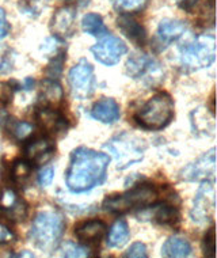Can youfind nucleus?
Here are the masks:
<instances>
[{"label": "nucleus", "instance_id": "nucleus-1", "mask_svg": "<svg viewBox=\"0 0 217 258\" xmlns=\"http://www.w3.org/2000/svg\"><path fill=\"white\" fill-rule=\"evenodd\" d=\"M110 156L87 147H79L71 154L69 167L66 170V187L72 193H86L106 178Z\"/></svg>", "mask_w": 217, "mask_h": 258}, {"label": "nucleus", "instance_id": "nucleus-2", "mask_svg": "<svg viewBox=\"0 0 217 258\" xmlns=\"http://www.w3.org/2000/svg\"><path fill=\"white\" fill-rule=\"evenodd\" d=\"M65 231V219L57 211L46 209L38 212L33 222L29 238L45 253H53L57 249Z\"/></svg>", "mask_w": 217, "mask_h": 258}, {"label": "nucleus", "instance_id": "nucleus-3", "mask_svg": "<svg viewBox=\"0 0 217 258\" xmlns=\"http://www.w3.org/2000/svg\"><path fill=\"white\" fill-rule=\"evenodd\" d=\"M159 201V190L152 183H138L118 196L107 197L103 208L113 214H125L133 209H146Z\"/></svg>", "mask_w": 217, "mask_h": 258}, {"label": "nucleus", "instance_id": "nucleus-4", "mask_svg": "<svg viewBox=\"0 0 217 258\" xmlns=\"http://www.w3.org/2000/svg\"><path fill=\"white\" fill-rule=\"evenodd\" d=\"M174 117V101L169 94L154 95L134 114L137 124L148 131H160L170 124Z\"/></svg>", "mask_w": 217, "mask_h": 258}, {"label": "nucleus", "instance_id": "nucleus-5", "mask_svg": "<svg viewBox=\"0 0 217 258\" xmlns=\"http://www.w3.org/2000/svg\"><path fill=\"white\" fill-rule=\"evenodd\" d=\"M179 58L182 66L190 71L209 67L216 60L214 37H191L179 48Z\"/></svg>", "mask_w": 217, "mask_h": 258}, {"label": "nucleus", "instance_id": "nucleus-6", "mask_svg": "<svg viewBox=\"0 0 217 258\" xmlns=\"http://www.w3.org/2000/svg\"><path fill=\"white\" fill-rule=\"evenodd\" d=\"M103 148L114 158L117 169L125 170L129 166L141 162L146 151V144L136 136L124 132L110 139Z\"/></svg>", "mask_w": 217, "mask_h": 258}, {"label": "nucleus", "instance_id": "nucleus-7", "mask_svg": "<svg viewBox=\"0 0 217 258\" xmlns=\"http://www.w3.org/2000/svg\"><path fill=\"white\" fill-rule=\"evenodd\" d=\"M68 82L71 87L72 95L76 99L90 98L95 91L97 80L94 75V68L86 58H82L78 64L71 68L68 74Z\"/></svg>", "mask_w": 217, "mask_h": 258}, {"label": "nucleus", "instance_id": "nucleus-8", "mask_svg": "<svg viewBox=\"0 0 217 258\" xmlns=\"http://www.w3.org/2000/svg\"><path fill=\"white\" fill-rule=\"evenodd\" d=\"M216 208V193L214 186L208 179L201 183L197 195H195L193 209H191L190 216L193 222L197 224H204L212 219Z\"/></svg>", "mask_w": 217, "mask_h": 258}, {"label": "nucleus", "instance_id": "nucleus-9", "mask_svg": "<svg viewBox=\"0 0 217 258\" xmlns=\"http://www.w3.org/2000/svg\"><path fill=\"white\" fill-rule=\"evenodd\" d=\"M126 52H128V48L124 41L110 34H106L102 40L91 48V53L94 54V57L101 64H105L109 67L115 66Z\"/></svg>", "mask_w": 217, "mask_h": 258}, {"label": "nucleus", "instance_id": "nucleus-10", "mask_svg": "<svg viewBox=\"0 0 217 258\" xmlns=\"http://www.w3.org/2000/svg\"><path fill=\"white\" fill-rule=\"evenodd\" d=\"M216 175V155L214 148H212L208 154H205L202 158L195 160L182 170L181 179L183 181H206L213 179Z\"/></svg>", "mask_w": 217, "mask_h": 258}, {"label": "nucleus", "instance_id": "nucleus-11", "mask_svg": "<svg viewBox=\"0 0 217 258\" xmlns=\"http://www.w3.org/2000/svg\"><path fill=\"white\" fill-rule=\"evenodd\" d=\"M36 121L38 126L49 135H58L68 129V121L57 107L41 106L36 111Z\"/></svg>", "mask_w": 217, "mask_h": 258}, {"label": "nucleus", "instance_id": "nucleus-12", "mask_svg": "<svg viewBox=\"0 0 217 258\" xmlns=\"http://www.w3.org/2000/svg\"><path fill=\"white\" fill-rule=\"evenodd\" d=\"M54 143L49 138H37L31 139L25 144L23 154L25 159L30 165L38 166L42 165L45 162H48L54 154Z\"/></svg>", "mask_w": 217, "mask_h": 258}, {"label": "nucleus", "instance_id": "nucleus-13", "mask_svg": "<svg viewBox=\"0 0 217 258\" xmlns=\"http://www.w3.org/2000/svg\"><path fill=\"white\" fill-rule=\"evenodd\" d=\"M179 7L194 17L199 25L214 26V0H181Z\"/></svg>", "mask_w": 217, "mask_h": 258}, {"label": "nucleus", "instance_id": "nucleus-14", "mask_svg": "<svg viewBox=\"0 0 217 258\" xmlns=\"http://www.w3.org/2000/svg\"><path fill=\"white\" fill-rule=\"evenodd\" d=\"M0 211L13 220H23L27 215V205L13 187L5 186L0 191Z\"/></svg>", "mask_w": 217, "mask_h": 258}, {"label": "nucleus", "instance_id": "nucleus-15", "mask_svg": "<svg viewBox=\"0 0 217 258\" xmlns=\"http://www.w3.org/2000/svg\"><path fill=\"white\" fill-rule=\"evenodd\" d=\"M126 72L134 79H148L160 72V64L148 54H133L126 62Z\"/></svg>", "mask_w": 217, "mask_h": 258}, {"label": "nucleus", "instance_id": "nucleus-16", "mask_svg": "<svg viewBox=\"0 0 217 258\" xmlns=\"http://www.w3.org/2000/svg\"><path fill=\"white\" fill-rule=\"evenodd\" d=\"M75 10L72 7H61L54 13L50 22V30L57 38L71 37L75 33Z\"/></svg>", "mask_w": 217, "mask_h": 258}, {"label": "nucleus", "instance_id": "nucleus-17", "mask_svg": "<svg viewBox=\"0 0 217 258\" xmlns=\"http://www.w3.org/2000/svg\"><path fill=\"white\" fill-rule=\"evenodd\" d=\"M106 224L102 220H87L75 227L76 238L86 245H97L106 235Z\"/></svg>", "mask_w": 217, "mask_h": 258}, {"label": "nucleus", "instance_id": "nucleus-18", "mask_svg": "<svg viewBox=\"0 0 217 258\" xmlns=\"http://www.w3.org/2000/svg\"><path fill=\"white\" fill-rule=\"evenodd\" d=\"M117 26L122 31L125 37H128L133 44L137 46H144L147 42V31L141 23L130 17L129 14H121L117 18Z\"/></svg>", "mask_w": 217, "mask_h": 258}, {"label": "nucleus", "instance_id": "nucleus-19", "mask_svg": "<svg viewBox=\"0 0 217 258\" xmlns=\"http://www.w3.org/2000/svg\"><path fill=\"white\" fill-rule=\"evenodd\" d=\"M120 106L113 98H102L91 109V117L103 124H114L120 120Z\"/></svg>", "mask_w": 217, "mask_h": 258}, {"label": "nucleus", "instance_id": "nucleus-20", "mask_svg": "<svg viewBox=\"0 0 217 258\" xmlns=\"http://www.w3.org/2000/svg\"><path fill=\"white\" fill-rule=\"evenodd\" d=\"M64 99V91L61 85L56 79H45L41 85L40 102L42 106L57 107L62 103Z\"/></svg>", "mask_w": 217, "mask_h": 258}, {"label": "nucleus", "instance_id": "nucleus-21", "mask_svg": "<svg viewBox=\"0 0 217 258\" xmlns=\"http://www.w3.org/2000/svg\"><path fill=\"white\" fill-rule=\"evenodd\" d=\"M186 31V25L182 21L177 19H163L160 21L158 27V38L164 46H167L171 42H175L181 38Z\"/></svg>", "mask_w": 217, "mask_h": 258}, {"label": "nucleus", "instance_id": "nucleus-22", "mask_svg": "<svg viewBox=\"0 0 217 258\" xmlns=\"http://www.w3.org/2000/svg\"><path fill=\"white\" fill-rule=\"evenodd\" d=\"M191 254L190 242L181 236H170L162 247V255L169 258H183Z\"/></svg>", "mask_w": 217, "mask_h": 258}, {"label": "nucleus", "instance_id": "nucleus-23", "mask_svg": "<svg viewBox=\"0 0 217 258\" xmlns=\"http://www.w3.org/2000/svg\"><path fill=\"white\" fill-rule=\"evenodd\" d=\"M130 232H129L128 223L124 219H118L111 226L109 235H107V246L109 247H122L129 240Z\"/></svg>", "mask_w": 217, "mask_h": 258}, {"label": "nucleus", "instance_id": "nucleus-24", "mask_svg": "<svg viewBox=\"0 0 217 258\" xmlns=\"http://www.w3.org/2000/svg\"><path fill=\"white\" fill-rule=\"evenodd\" d=\"M82 29L85 33L94 37H103L109 33L107 27L103 23L102 17L95 13L86 14L82 19Z\"/></svg>", "mask_w": 217, "mask_h": 258}, {"label": "nucleus", "instance_id": "nucleus-25", "mask_svg": "<svg viewBox=\"0 0 217 258\" xmlns=\"http://www.w3.org/2000/svg\"><path fill=\"white\" fill-rule=\"evenodd\" d=\"M33 165H30L26 159H17L10 169V175L15 185L25 186L31 177Z\"/></svg>", "mask_w": 217, "mask_h": 258}, {"label": "nucleus", "instance_id": "nucleus-26", "mask_svg": "<svg viewBox=\"0 0 217 258\" xmlns=\"http://www.w3.org/2000/svg\"><path fill=\"white\" fill-rule=\"evenodd\" d=\"M7 131L15 140L22 142L33 134V125L26 122V121L9 120L7 121Z\"/></svg>", "mask_w": 217, "mask_h": 258}, {"label": "nucleus", "instance_id": "nucleus-27", "mask_svg": "<svg viewBox=\"0 0 217 258\" xmlns=\"http://www.w3.org/2000/svg\"><path fill=\"white\" fill-rule=\"evenodd\" d=\"M117 11L122 14L141 13L147 9L150 0H110Z\"/></svg>", "mask_w": 217, "mask_h": 258}, {"label": "nucleus", "instance_id": "nucleus-28", "mask_svg": "<svg viewBox=\"0 0 217 258\" xmlns=\"http://www.w3.org/2000/svg\"><path fill=\"white\" fill-rule=\"evenodd\" d=\"M155 220L163 226H175L179 222V214L175 207L163 205L156 211Z\"/></svg>", "mask_w": 217, "mask_h": 258}, {"label": "nucleus", "instance_id": "nucleus-29", "mask_svg": "<svg viewBox=\"0 0 217 258\" xmlns=\"http://www.w3.org/2000/svg\"><path fill=\"white\" fill-rule=\"evenodd\" d=\"M62 255L66 258H86L91 257V253L85 246L76 245L74 242H66L62 247Z\"/></svg>", "mask_w": 217, "mask_h": 258}, {"label": "nucleus", "instance_id": "nucleus-30", "mask_svg": "<svg viewBox=\"0 0 217 258\" xmlns=\"http://www.w3.org/2000/svg\"><path fill=\"white\" fill-rule=\"evenodd\" d=\"M64 62H65V52L61 50V52L56 53L54 58L50 61L48 68H46V74H48L50 79H57L58 76L61 75Z\"/></svg>", "mask_w": 217, "mask_h": 258}, {"label": "nucleus", "instance_id": "nucleus-31", "mask_svg": "<svg viewBox=\"0 0 217 258\" xmlns=\"http://www.w3.org/2000/svg\"><path fill=\"white\" fill-rule=\"evenodd\" d=\"M216 231H214V227H210L208 230V232L205 234L204 238V254L205 257L214 258L216 257Z\"/></svg>", "mask_w": 217, "mask_h": 258}, {"label": "nucleus", "instance_id": "nucleus-32", "mask_svg": "<svg viewBox=\"0 0 217 258\" xmlns=\"http://www.w3.org/2000/svg\"><path fill=\"white\" fill-rule=\"evenodd\" d=\"M14 90L11 82H0V106H9L13 102Z\"/></svg>", "mask_w": 217, "mask_h": 258}, {"label": "nucleus", "instance_id": "nucleus-33", "mask_svg": "<svg viewBox=\"0 0 217 258\" xmlns=\"http://www.w3.org/2000/svg\"><path fill=\"white\" fill-rule=\"evenodd\" d=\"M124 257L126 258H147L148 257V253H147V246L141 242H136L133 243L126 253L124 254Z\"/></svg>", "mask_w": 217, "mask_h": 258}, {"label": "nucleus", "instance_id": "nucleus-34", "mask_svg": "<svg viewBox=\"0 0 217 258\" xmlns=\"http://www.w3.org/2000/svg\"><path fill=\"white\" fill-rule=\"evenodd\" d=\"M14 240H15V234L11 231V228L0 223V245H7Z\"/></svg>", "mask_w": 217, "mask_h": 258}, {"label": "nucleus", "instance_id": "nucleus-35", "mask_svg": "<svg viewBox=\"0 0 217 258\" xmlns=\"http://www.w3.org/2000/svg\"><path fill=\"white\" fill-rule=\"evenodd\" d=\"M53 177H54L53 167H46V169L42 170V171L40 173V175H38V183H40L42 187L49 186V185L52 183V181H53Z\"/></svg>", "mask_w": 217, "mask_h": 258}, {"label": "nucleus", "instance_id": "nucleus-36", "mask_svg": "<svg viewBox=\"0 0 217 258\" xmlns=\"http://www.w3.org/2000/svg\"><path fill=\"white\" fill-rule=\"evenodd\" d=\"M10 30H11V27H10V23L7 22V18H6L5 10L0 9V40L7 37Z\"/></svg>", "mask_w": 217, "mask_h": 258}, {"label": "nucleus", "instance_id": "nucleus-37", "mask_svg": "<svg viewBox=\"0 0 217 258\" xmlns=\"http://www.w3.org/2000/svg\"><path fill=\"white\" fill-rule=\"evenodd\" d=\"M11 70L10 60L6 56H0V72H7Z\"/></svg>", "mask_w": 217, "mask_h": 258}, {"label": "nucleus", "instance_id": "nucleus-38", "mask_svg": "<svg viewBox=\"0 0 217 258\" xmlns=\"http://www.w3.org/2000/svg\"><path fill=\"white\" fill-rule=\"evenodd\" d=\"M33 86H34V80L31 79V78H26V79H25V89L31 90L33 89Z\"/></svg>", "mask_w": 217, "mask_h": 258}, {"label": "nucleus", "instance_id": "nucleus-39", "mask_svg": "<svg viewBox=\"0 0 217 258\" xmlns=\"http://www.w3.org/2000/svg\"><path fill=\"white\" fill-rule=\"evenodd\" d=\"M11 257H34V254L25 251V253H21V254H11Z\"/></svg>", "mask_w": 217, "mask_h": 258}, {"label": "nucleus", "instance_id": "nucleus-40", "mask_svg": "<svg viewBox=\"0 0 217 258\" xmlns=\"http://www.w3.org/2000/svg\"><path fill=\"white\" fill-rule=\"evenodd\" d=\"M177 2H181V0H177Z\"/></svg>", "mask_w": 217, "mask_h": 258}]
</instances>
